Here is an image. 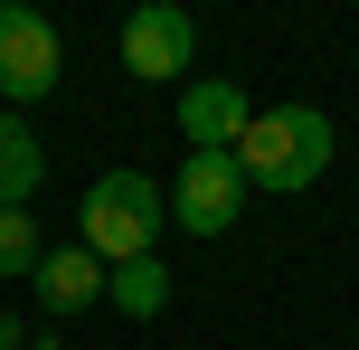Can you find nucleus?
Returning a JSON list of instances; mask_svg holds the SVG:
<instances>
[{
    "mask_svg": "<svg viewBox=\"0 0 359 350\" xmlns=\"http://www.w3.org/2000/svg\"><path fill=\"white\" fill-rule=\"evenodd\" d=\"M236 170H246V189H312L331 170V114H312V105H274V114H255L246 123V142H236Z\"/></svg>",
    "mask_w": 359,
    "mask_h": 350,
    "instance_id": "f257e3e1",
    "label": "nucleus"
},
{
    "mask_svg": "<svg viewBox=\"0 0 359 350\" xmlns=\"http://www.w3.org/2000/svg\"><path fill=\"white\" fill-rule=\"evenodd\" d=\"M161 180H151V170H104V180L86 189V246L104 265H133V256H151V237H161Z\"/></svg>",
    "mask_w": 359,
    "mask_h": 350,
    "instance_id": "f03ea898",
    "label": "nucleus"
},
{
    "mask_svg": "<svg viewBox=\"0 0 359 350\" xmlns=\"http://www.w3.org/2000/svg\"><path fill=\"white\" fill-rule=\"evenodd\" d=\"M236 208H246V170H236V152H189L170 180V218L189 227V237H227Z\"/></svg>",
    "mask_w": 359,
    "mask_h": 350,
    "instance_id": "7ed1b4c3",
    "label": "nucleus"
},
{
    "mask_svg": "<svg viewBox=\"0 0 359 350\" xmlns=\"http://www.w3.org/2000/svg\"><path fill=\"white\" fill-rule=\"evenodd\" d=\"M57 76H67V38L48 29L38 10H0V95L10 105H38V95H57Z\"/></svg>",
    "mask_w": 359,
    "mask_h": 350,
    "instance_id": "20e7f679",
    "label": "nucleus"
},
{
    "mask_svg": "<svg viewBox=\"0 0 359 350\" xmlns=\"http://www.w3.org/2000/svg\"><path fill=\"white\" fill-rule=\"evenodd\" d=\"M189 57H198L189 10L151 0V10H133V19H123V67H133V86H170V76H189Z\"/></svg>",
    "mask_w": 359,
    "mask_h": 350,
    "instance_id": "39448f33",
    "label": "nucleus"
},
{
    "mask_svg": "<svg viewBox=\"0 0 359 350\" xmlns=\"http://www.w3.org/2000/svg\"><path fill=\"white\" fill-rule=\"evenodd\" d=\"M246 123H255V105H246L236 76H198V86L180 95V133H189L198 152H236V142H246Z\"/></svg>",
    "mask_w": 359,
    "mask_h": 350,
    "instance_id": "423d86ee",
    "label": "nucleus"
},
{
    "mask_svg": "<svg viewBox=\"0 0 359 350\" xmlns=\"http://www.w3.org/2000/svg\"><path fill=\"white\" fill-rule=\"evenodd\" d=\"M38 303H48V313L104 303V256H95L86 237H76V246H48V256H38Z\"/></svg>",
    "mask_w": 359,
    "mask_h": 350,
    "instance_id": "0eeeda50",
    "label": "nucleus"
},
{
    "mask_svg": "<svg viewBox=\"0 0 359 350\" xmlns=\"http://www.w3.org/2000/svg\"><path fill=\"white\" fill-rule=\"evenodd\" d=\"M38 180H48V152H38V133L19 123L10 105H0V208H19Z\"/></svg>",
    "mask_w": 359,
    "mask_h": 350,
    "instance_id": "6e6552de",
    "label": "nucleus"
},
{
    "mask_svg": "<svg viewBox=\"0 0 359 350\" xmlns=\"http://www.w3.org/2000/svg\"><path fill=\"white\" fill-rule=\"evenodd\" d=\"M104 303H114V313H133V322H151V313L170 303V265H161V256L104 265Z\"/></svg>",
    "mask_w": 359,
    "mask_h": 350,
    "instance_id": "1a4fd4ad",
    "label": "nucleus"
},
{
    "mask_svg": "<svg viewBox=\"0 0 359 350\" xmlns=\"http://www.w3.org/2000/svg\"><path fill=\"white\" fill-rule=\"evenodd\" d=\"M38 256H48V246H38V227L19 218V208H0V275H38Z\"/></svg>",
    "mask_w": 359,
    "mask_h": 350,
    "instance_id": "9d476101",
    "label": "nucleus"
},
{
    "mask_svg": "<svg viewBox=\"0 0 359 350\" xmlns=\"http://www.w3.org/2000/svg\"><path fill=\"white\" fill-rule=\"evenodd\" d=\"M38 350H57V341H38Z\"/></svg>",
    "mask_w": 359,
    "mask_h": 350,
    "instance_id": "9b49d317",
    "label": "nucleus"
}]
</instances>
